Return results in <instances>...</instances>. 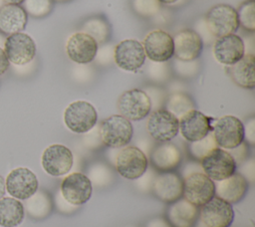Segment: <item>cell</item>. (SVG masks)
<instances>
[{
	"instance_id": "41",
	"label": "cell",
	"mask_w": 255,
	"mask_h": 227,
	"mask_svg": "<svg viewBox=\"0 0 255 227\" xmlns=\"http://www.w3.org/2000/svg\"><path fill=\"white\" fill-rule=\"evenodd\" d=\"M5 191H6V187H5V180L4 178L0 175V199L2 197H4L5 195Z\"/></svg>"
},
{
	"instance_id": "36",
	"label": "cell",
	"mask_w": 255,
	"mask_h": 227,
	"mask_svg": "<svg viewBox=\"0 0 255 227\" xmlns=\"http://www.w3.org/2000/svg\"><path fill=\"white\" fill-rule=\"evenodd\" d=\"M56 204H57L58 209H59L60 212H61V210H62V208H63V213L74 212V211L77 209V207H78V206H74V205L70 204L68 201H66V200L64 199V197L62 196L61 192H59V193L57 194V197H56Z\"/></svg>"
},
{
	"instance_id": "13",
	"label": "cell",
	"mask_w": 255,
	"mask_h": 227,
	"mask_svg": "<svg viewBox=\"0 0 255 227\" xmlns=\"http://www.w3.org/2000/svg\"><path fill=\"white\" fill-rule=\"evenodd\" d=\"M43 169L52 176L67 174L73 167L74 156L69 147L63 144L49 145L42 154Z\"/></svg>"
},
{
	"instance_id": "19",
	"label": "cell",
	"mask_w": 255,
	"mask_h": 227,
	"mask_svg": "<svg viewBox=\"0 0 255 227\" xmlns=\"http://www.w3.org/2000/svg\"><path fill=\"white\" fill-rule=\"evenodd\" d=\"M145 57L157 63L165 62L173 56V39L162 30L149 32L143 41Z\"/></svg>"
},
{
	"instance_id": "30",
	"label": "cell",
	"mask_w": 255,
	"mask_h": 227,
	"mask_svg": "<svg viewBox=\"0 0 255 227\" xmlns=\"http://www.w3.org/2000/svg\"><path fill=\"white\" fill-rule=\"evenodd\" d=\"M194 109L193 101L190 97L182 93L171 94L166 100V109L177 118Z\"/></svg>"
},
{
	"instance_id": "42",
	"label": "cell",
	"mask_w": 255,
	"mask_h": 227,
	"mask_svg": "<svg viewBox=\"0 0 255 227\" xmlns=\"http://www.w3.org/2000/svg\"><path fill=\"white\" fill-rule=\"evenodd\" d=\"M5 4H13V5H20L23 3L24 0H2Z\"/></svg>"
},
{
	"instance_id": "4",
	"label": "cell",
	"mask_w": 255,
	"mask_h": 227,
	"mask_svg": "<svg viewBox=\"0 0 255 227\" xmlns=\"http://www.w3.org/2000/svg\"><path fill=\"white\" fill-rule=\"evenodd\" d=\"M115 164L121 176L126 179L136 180L146 171L148 159L140 148L126 145L118 152Z\"/></svg>"
},
{
	"instance_id": "2",
	"label": "cell",
	"mask_w": 255,
	"mask_h": 227,
	"mask_svg": "<svg viewBox=\"0 0 255 227\" xmlns=\"http://www.w3.org/2000/svg\"><path fill=\"white\" fill-rule=\"evenodd\" d=\"M205 23L209 33L217 38L234 34L239 27L236 9L227 4L212 6L205 15Z\"/></svg>"
},
{
	"instance_id": "29",
	"label": "cell",
	"mask_w": 255,
	"mask_h": 227,
	"mask_svg": "<svg viewBox=\"0 0 255 227\" xmlns=\"http://www.w3.org/2000/svg\"><path fill=\"white\" fill-rule=\"evenodd\" d=\"M83 32L90 35L99 44L106 43L111 37V27L100 16L89 18L83 25Z\"/></svg>"
},
{
	"instance_id": "46",
	"label": "cell",
	"mask_w": 255,
	"mask_h": 227,
	"mask_svg": "<svg viewBox=\"0 0 255 227\" xmlns=\"http://www.w3.org/2000/svg\"><path fill=\"white\" fill-rule=\"evenodd\" d=\"M5 5V3L2 1V0H0V8L2 7V6H4Z\"/></svg>"
},
{
	"instance_id": "43",
	"label": "cell",
	"mask_w": 255,
	"mask_h": 227,
	"mask_svg": "<svg viewBox=\"0 0 255 227\" xmlns=\"http://www.w3.org/2000/svg\"><path fill=\"white\" fill-rule=\"evenodd\" d=\"M5 39H6V36H5V35H3L2 33H0V47H1V48H3V47H4Z\"/></svg>"
},
{
	"instance_id": "38",
	"label": "cell",
	"mask_w": 255,
	"mask_h": 227,
	"mask_svg": "<svg viewBox=\"0 0 255 227\" xmlns=\"http://www.w3.org/2000/svg\"><path fill=\"white\" fill-rule=\"evenodd\" d=\"M195 172H203L202 168L200 166V163L188 162L183 166L182 171H181V176H182V178H185L186 176H188L192 173H195Z\"/></svg>"
},
{
	"instance_id": "35",
	"label": "cell",
	"mask_w": 255,
	"mask_h": 227,
	"mask_svg": "<svg viewBox=\"0 0 255 227\" xmlns=\"http://www.w3.org/2000/svg\"><path fill=\"white\" fill-rule=\"evenodd\" d=\"M227 151L230 153V155L234 159L236 165H242L248 157V144L243 141L236 147L227 149Z\"/></svg>"
},
{
	"instance_id": "40",
	"label": "cell",
	"mask_w": 255,
	"mask_h": 227,
	"mask_svg": "<svg viewBox=\"0 0 255 227\" xmlns=\"http://www.w3.org/2000/svg\"><path fill=\"white\" fill-rule=\"evenodd\" d=\"M9 66H10V63L7 59L5 51L3 48L0 47V76H2L7 72V70L9 69Z\"/></svg>"
},
{
	"instance_id": "9",
	"label": "cell",
	"mask_w": 255,
	"mask_h": 227,
	"mask_svg": "<svg viewBox=\"0 0 255 227\" xmlns=\"http://www.w3.org/2000/svg\"><path fill=\"white\" fill-rule=\"evenodd\" d=\"M146 130L158 142L170 141L178 133V118L167 110L158 109L148 116Z\"/></svg>"
},
{
	"instance_id": "8",
	"label": "cell",
	"mask_w": 255,
	"mask_h": 227,
	"mask_svg": "<svg viewBox=\"0 0 255 227\" xmlns=\"http://www.w3.org/2000/svg\"><path fill=\"white\" fill-rule=\"evenodd\" d=\"M4 51L10 64L13 66H25L34 60L36 44L31 36L19 32L6 36Z\"/></svg>"
},
{
	"instance_id": "1",
	"label": "cell",
	"mask_w": 255,
	"mask_h": 227,
	"mask_svg": "<svg viewBox=\"0 0 255 227\" xmlns=\"http://www.w3.org/2000/svg\"><path fill=\"white\" fill-rule=\"evenodd\" d=\"M99 133L105 145L111 148H121L130 141L133 128L128 119L121 114H113L101 122Z\"/></svg>"
},
{
	"instance_id": "37",
	"label": "cell",
	"mask_w": 255,
	"mask_h": 227,
	"mask_svg": "<svg viewBox=\"0 0 255 227\" xmlns=\"http://www.w3.org/2000/svg\"><path fill=\"white\" fill-rule=\"evenodd\" d=\"M246 138L247 142L254 144L255 142V121L254 118H251L247 121L246 126H244V139Z\"/></svg>"
},
{
	"instance_id": "44",
	"label": "cell",
	"mask_w": 255,
	"mask_h": 227,
	"mask_svg": "<svg viewBox=\"0 0 255 227\" xmlns=\"http://www.w3.org/2000/svg\"><path fill=\"white\" fill-rule=\"evenodd\" d=\"M160 4L162 3V4H172V3H174V2H176L177 0H157Z\"/></svg>"
},
{
	"instance_id": "10",
	"label": "cell",
	"mask_w": 255,
	"mask_h": 227,
	"mask_svg": "<svg viewBox=\"0 0 255 227\" xmlns=\"http://www.w3.org/2000/svg\"><path fill=\"white\" fill-rule=\"evenodd\" d=\"M182 196L188 202L200 207L215 196L214 181L203 172L192 173L183 178Z\"/></svg>"
},
{
	"instance_id": "17",
	"label": "cell",
	"mask_w": 255,
	"mask_h": 227,
	"mask_svg": "<svg viewBox=\"0 0 255 227\" xmlns=\"http://www.w3.org/2000/svg\"><path fill=\"white\" fill-rule=\"evenodd\" d=\"M151 190L160 201L172 203L182 197L183 179L172 171L159 172L153 178Z\"/></svg>"
},
{
	"instance_id": "23",
	"label": "cell",
	"mask_w": 255,
	"mask_h": 227,
	"mask_svg": "<svg viewBox=\"0 0 255 227\" xmlns=\"http://www.w3.org/2000/svg\"><path fill=\"white\" fill-rule=\"evenodd\" d=\"M198 208L181 197L169 203L165 219L172 227H193L199 217Z\"/></svg>"
},
{
	"instance_id": "3",
	"label": "cell",
	"mask_w": 255,
	"mask_h": 227,
	"mask_svg": "<svg viewBox=\"0 0 255 227\" xmlns=\"http://www.w3.org/2000/svg\"><path fill=\"white\" fill-rule=\"evenodd\" d=\"M98 120L95 107L87 101H76L70 104L64 113L66 126L75 133H86L94 128Z\"/></svg>"
},
{
	"instance_id": "25",
	"label": "cell",
	"mask_w": 255,
	"mask_h": 227,
	"mask_svg": "<svg viewBox=\"0 0 255 227\" xmlns=\"http://www.w3.org/2000/svg\"><path fill=\"white\" fill-rule=\"evenodd\" d=\"M226 72L237 86L243 89H254L255 57L253 54H246L235 64L226 66Z\"/></svg>"
},
{
	"instance_id": "20",
	"label": "cell",
	"mask_w": 255,
	"mask_h": 227,
	"mask_svg": "<svg viewBox=\"0 0 255 227\" xmlns=\"http://www.w3.org/2000/svg\"><path fill=\"white\" fill-rule=\"evenodd\" d=\"M173 56L181 62H191L197 59L203 48L200 35L193 30H181L172 37Z\"/></svg>"
},
{
	"instance_id": "11",
	"label": "cell",
	"mask_w": 255,
	"mask_h": 227,
	"mask_svg": "<svg viewBox=\"0 0 255 227\" xmlns=\"http://www.w3.org/2000/svg\"><path fill=\"white\" fill-rule=\"evenodd\" d=\"M93 185L88 175L82 172H73L66 176L60 187L64 199L74 206H81L92 196Z\"/></svg>"
},
{
	"instance_id": "24",
	"label": "cell",
	"mask_w": 255,
	"mask_h": 227,
	"mask_svg": "<svg viewBox=\"0 0 255 227\" xmlns=\"http://www.w3.org/2000/svg\"><path fill=\"white\" fill-rule=\"evenodd\" d=\"M214 189L215 196L234 204L245 196L248 190V181L240 173L235 172L223 180L215 181Z\"/></svg>"
},
{
	"instance_id": "34",
	"label": "cell",
	"mask_w": 255,
	"mask_h": 227,
	"mask_svg": "<svg viewBox=\"0 0 255 227\" xmlns=\"http://www.w3.org/2000/svg\"><path fill=\"white\" fill-rule=\"evenodd\" d=\"M133 11L141 17H150L160 10V3L157 0H132Z\"/></svg>"
},
{
	"instance_id": "14",
	"label": "cell",
	"mask_w": 255,
	"mask_h": 227,
	"mask_svg": "<svg viewBox=\"0 0 255 227\" xmlns=\"http://www.w3.org/2000/svg\"><path fill=\"white\" fill-rule=\"evenodd\" d=\"M145 58L143 46L137 40L127 39L115 47V62L125 71L136 72L143 66Z\"/></svg>"
},
{
	"instance_id": "31",
	"label": "cell",
	"mask_w": 255,
	"mask_h": 227,
	"mask_svg": "<svg viewBox=\"0 0 255 227\" xmlns=\"http://www.w3.org/2000/svg\"><path fill=\"white\" fill-rule=\"evenodd\" d=\"M215 147H217V144L213 137L212 131H210L203 138L196 141L189 142L188 151L192 158L200 161L210 150H212Z\"/></svg>"
},
{
	"instance_id": "45",
	"label": "cell",
	"mask_w": 255,
	"mask_h": 227,
	"mask_svg": "<svg viewBox=\"0 0 255 227\" xmlns=\"http://www.w3.org/2000/svg\"><path fill=\"white\" fill-rule=\"evenodd\" d=\"M54 2H68V1H71V0H53Z\"/></svg>"
},
{
	"instance_id": "6",
	"label": "cell",
	"mask_w": 255,
	"mask_h": 227,
	"mask_svg": "<svg viewBox=\"0 0 255 227\" xmlns=\"http://www.w3.org/2000/svg\"><path fill=\"white\" fill-rule=\"evenodd\" d=\"M212 134L218 147L231 149L244 141V124L234 115H223L212 125Z\"/></svg>"
},
{
	"instance_id": "18",
	"label": "cell",
	"mask_w": 255,
	"mask_h": 227,
	"mask_svg": "<svg viewBox=\"0 0 255 227\" xmlns=\"http://www.w3.org/2000/svg\"><path fill=\"white\" fill-rule=\"evenodd\" d=\"M66 52L73 62L81 65L89 64L97 56L98 43L90 35L84 32H77L68 39Z\"/></svg>"
},
{
	"instance_id": "33",
	"label": "cell",
	"mask_w": 255,
	"mask_h": 227,
	"mask_svg": "<svg viewBox=\"0 0 255 227\" xmlns=\"http://www.w3.org/2000/svg\"><path fill=\"white\" fill-rule=\"evenodd\" d=\"M22 4L26 14L34 18L48 16L54 7L53 0H24Z\"/></svg>"
},
{
	"instance_id": "12",
	"label": "cell",
	"mask_w": 255,
	"mask_h": 227,
	"mask_svg": "<svg viewBox=\"0 0 255 227\" xmlns=\"http://www.w3.org/2000/svg\"><path fill=\"white\" fill-rule=\"evenodd\" d=\"M199 218L205 227H229L234 219L232 204L213 196L200 206Z\"/></svg>"
},
{
	"instance_id": "5",
	"label": "cell",
	"mask_w": 255,
	"mask_h": 227,
	"mask_svg": "<svg viewBox=\"0 0 255 227\" xmlns=\"http://www.w3.org/2000/svg\"><path fill=\"white\" fill-rule=\"evenodd\" d=\"M199 163L203 173L214 182L231 176L237 167L230 153L218 146L210 150Z\"/></svg>"
},
{
	"instance_id": "21",
	"label": "cell",
	"mask_w": 255,
	"mask_h": 227,
	"mask_svg": "<svg viewBox=\"0 0 255 227\" xmlns=\"http://www.w3.org/2000/svg\"><path fill=\"white\" fill-rule=\"evenodd\" d=\"M213 55L218 63L231 66L245 55L244 43L236 34L219 37L214 43Z\"/></svg>"
},
{
	"instance_id": "7",
	"label": "cell",
	"mask_w": 255,
	"mask_h": 227,
	"mask_svg": "<svg viewBox=\"0 0 255 227\" xmlns=\"http://www.w3.org/2000/svg\"><path fill=\"white\" fill-rule=\"evenodd\" d=\"M118 109L121 115L129 121H137L148 115L151 110V101L144 91L131 89L124 92L120 96Z\"/></svg>"
},
{
	"instance_id": "26",
	"label": "cell",
	"mask_w": 255,
	"mask_h": 227,
	"mask_svg": "<svg viewBox=\"0 0 255 227\" xmlns=\"http://www.w3.org/2000/svg\"><path fill=\"white\" fill-rule=\"evenodd\" d=\"M28 15L20 5L5 4L0 8V33L9 36L23 31Z\"/></svg>"
},
{
	"instance_id": "27",
	"label": "cell",
	"mask_w": 255,
	"mask_h": 227,
	"mask_svg": "<svg viewBox=\"0 0 255 227\" xmlns=\"http://www.w3.org/2000/svg\"><path fill=\"white\" fill-rule=\"evenodd\" d=\"M25 209L23 204L14 197L0 199V226L17 227L24 219Z\"/></svg>"
},
{
	"instance_id": "16",
	"label": "cell",
	"mask_w": 255,
	"mask_h": 227,
	"mask_svg": "<svg viewBox=\"0 0 255 227\" xmlns=\"http://www.w3.org/2000/svg\"><path fill=\"white\" fill-rule=\"evenodd\" d=\"M178 131L188 142L199 140L212 131L211 118L194 109L178 118Z\"/></svg>"
},
{
	"instance_id": "28",
	"label": "cell",
	"mask_w": 255,
	"mask_h": 227,
	"mask_svg": "<svg viewBox=\"0 0 255 227\" xmlns=\"http://www.w3.org/2000/svg\"><path fill=\"white\" fill-rule=\"evenodd\" d=\"M24 209L28 215L37 220L45 219L52 211L53 202L50 195L44 190H37L32 196L26 199Z\"/></svg>"
},
{
	"instance_id": "15",
	"label": "cell",
	"mask_w": 255,
	"mask_h": 227,
	"mask_svg": "<svg viewBox=\"0 0 255 227\" xmlns=\"http://www.w3.org/2000/svg\"><path fill=\"white\" fill-rule=\"evenodd\" d=\"M5 187L12 197L26 200L38 190V179L35 173L26 167L10 171L5 180Z\"/></svg>"
},
{
	"instance_id": "39",
	"label": "cell",
	"mask_w": 255,
	"mask_h": 227,
	"mask_svg": "<svg viewBox=\"0 0 255 227\" xmlns=\"http://www.w3.org/2000/svg\"><path fill=\"white\" fill-rule=\"evenodd\" d=\"M144 227H172L163 217H154L146 222Z\"/></svg>"
},
{
	"instance_id": "22",
	"label": "cell",
	"mask_w": 255,
	"mask_h": 227,
	"mask_svg": "<svg viewBox=\"0 0 255 227\" xmlns=\"http://www.w3.org/2000/svg\"><path fill=\"white\" fill-rule=\"evenodd\" d=\"M182 160L180 149L169 141L159 142L150 152V161L153 168L159 172L172 171Z\"/></svg>"
},
{
	"instance_id": "32",
	"label": "cell",
	"mask_w": 255,
	"mask_h": 227,
	"mask_svg": "<svg viewBox=\"0 0 255 227\" xmlns=\"http://www.w3.org/2000/svg\"><path fill=\"white\" fill-rule=\"evenodd\" d=\"M239 25L249 32L255 31V0H246L236 10Z\"/></svg>"
}]
</instances>
